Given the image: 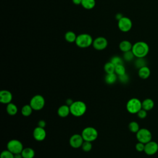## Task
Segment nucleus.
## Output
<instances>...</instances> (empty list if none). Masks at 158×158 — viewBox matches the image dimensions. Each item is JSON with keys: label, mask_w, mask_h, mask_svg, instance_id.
<instances>
[{"label": "nucleus", "mask_w": 158, "mask_h": 158, "mask_svg": "<svg viewBox=\"0 0 158 158\" xmlns=\"http://www.w3.org/2000/svg\"><path fill=\"white\" fill-rule=\"evenodd\" d=\"M132 52L136 58L146 57L149 51L148 44L144 41H138L133 44Z\"/></svg>", "instance_id": "1"}, {"label": "nucleus", "mask_w": 158, "mask_h": 158, "mask_svg": "<svg viewBox=\"0 0 158 158\" xmlns=\"http://www.w3.org/2000/svg\"><path fill=\"white\" fill-rule=\"evenodd\" d=\"M87 109L86 104L81 101H76L70 106V114L75 117H78L83 115Z\"/></svg>", "instance_id": "2"}, {"label": "nucleus", "mask_w": 158, "mask_h": 158, "mask_svg": "<svg viewBox=\"0 0 158 158\" xmlns=\"http://www.w3.org/2000/svg\"><path fill=\"white\" fill-rule=\"evenodd\" d=\"M93 39L92 36L88 33H81L77 35L75 44L80 48H86L93 44Z\"/></svg>", "instance_id": "3"}, {"label": "nucleus", "mask_w": 158, "mask_h": 158, "mask_svg": "<svg viewBox=\"0 0 158 158\" xmlns=\"http://www.w3.org/2000/svg\"><path fill=\"white\" fill-rule=\"evenodd\" d=\"M126 109L130 114H137L142 109V102L138 98H131L127 102Z\"/></svg>", "instance_id": "4"}, {"label": "nucleus", "mask_w": 158, "mask_h": 158, "mask_svg": "<svg viewBox=\"0 0 158 158\" xmlns=\"http://www.w3.org/2000/svg\"><path fill=\"white\" fill-rule=\"evenodd\" d=\"M81 135L84 141L93 142L97 139L98 132L95 128L93 127H87L82 130Z\"/></svg>", "instance_id": "5"}, {"label": "nucleus", "mask_w": 158, "mask_h": 158, "mask_svg": "<svg viewBox=\"0 0 158 158\" xmlns=\"http://www.w3.org/2000/svg\"><path fill=\"white\" fill-rule=\"evenodd\" d=\"M30 105L33 110H40L45 105V99L43 96L40 94H36L31 98Z\"/></svg>", "instance_id": "6"}, {"label": "nucleus", "mask_w": 158, "mask_h": 158, "mask_svg": "<svg viewBox=\"0 0 158 158\" xmlns=\"http://www.w3.org/2000/svg\"><path fill=\"white\" fill-rule=\"evenodd\" d=\"M7 149H8L14 154H19L21 153L23 149V146L20 141L13 139L8 141L7 144Z\"/></svg>", "instance_id": "7"}, {"label": "nucleus", "mask_w": 158, "mask_h": 158, "mask_svg": "<svg viewBox=\"0 0 158 158\" xmlns=\"http://www.w3.org/2000/svg\"><path fill=\"white\" fill-rule=\"evenodd\" d=\"M136 139L139 142L146 144L152 139V134L151 131L146 128H140L136 133Z\"/></svg>", "instance_id": "8"}, {"label": "nucleus", "mask_w": 158, "mask_h": 158, "mask_svg": "<svg viewBox=\"0 0 158 158\" xmlns=\"http://www.w3.org/2000/svg\"><path fill=\"white\" fill-rule=\"evenodd\" d=\"M118 27L121 31L128 32L132 28V22L130 18L123 16L118 20Z\"/></svg>", "instance_id": "9"}, {"label": "nucleus", "mask_w": 158, "mask_h": 158, "mask_svg": "<svg viewBox=\"0 0 158 158\" xmlns=\"http://www.w3.org/2000/svg\"><path fill=\"white\" fill-rule=\"evenodd\" d=\"M108 45L107 40L103 36H98L93 40V47L97 51H102L105 49Z\"/></svg>", "instance_id": "10"}, {"label": "nucleus", "mask_w": 158, "mask_h": 158, "mask_svg": "<svg viewBox=\"0 0 158 158\" xmlns=\"http://www.w3.org/2000/svg\"><path fill=\"white\" fill-rule=\"evenodd\" d=\"M84 139L80 134H74L72 135L69 139V144L73 148L77 149L81 148Z\"/></svg>", "instance_id": "11"}, {"label": "nucleus", "mask_w": 158, "mask_h": 158, "mask_svg": "<svg viewBox=\"0 0 158 158\" xmlns=\"http://www.w3.org/2000/svg\"><path fill=\"white\" fill-rule=\"evenodd\" d=\"M157 151H158V144L156 142L150 141L149 142L145 144L144 152L146 154L149 156L154 155Z\"/></svg>", "instance_id": "12"}, {"label": "nucleus", "mask_w": 158, "mask_h": 158, "mask_svg": "<svg viewBox=\"0 0 158 158\" xmlns=\"http://www.w3.org/2000/svg\"><path fill=\"white\" fill-rule=\"evenodd\" d=\"M33 136L38 141H43L46 136V132L44 128L36 127L33 131Z\"/></svg>", "instance_id": "13"}, {"label": "nucleus", "mask_w": 158, "mask_h": 158, "mask_svg": "<svg viewBox=\"0 0 158 158\" xmlns=\"http://www.w3.org/2000/svg\"><path fill=\"white\" fill-rule=\"evenodd\" d=\"M12 100V94L8 90H1L0 91V102L2 104H7L11 102Z\"/></svg>", "instance_id": "14"}, {"label": "nucleus", "mask_w": 158, "mask_h": 158, "mask_svg": "<svg viewBox=\"0 0 158 158\" xmlns=\"http://www.w3.org/2000/svg\"><path fill=\"white\" fill-rule=\"evenodd\" d=\"M70 114V106L67 104L60 106L57 109V114L59 117L65 118L67 117Z\"/></svg>", "instance_id": "15"}, {"label": "nucleus", "mask_w": 158, "mask_h": 158, "mask_svg": "<svg viewBox=\"0 0 158 158\" xmlns=\"http://www.w3.org/2000/svg\"><path fill=\"white\" fill-rule=\"evenodd\" d=\"M132 46H133V44H131V43L128 40L122 41L118 45L120 50L123 52L131 51L132 49Z\"/></svg>", "instance_id": "16"}, {"label": "nucleus", "mask_w": 158, "mask_h": 158, "mask_svg": "<svg viewBox=\"0 0 158 158\" xmlns=\"http://www.w3.org/2000/svg\"><path fill=\"white\" fill-rule=\"evenodd\" d=\"M151 74V70L148 67L144 66L138 69V76L142 79L148 78Z\"/></svg>", "instance_id": "17"}, {"label": "nucleus", "mask_w": 158, "mask_h": 158, "mask_svg": "<svg viewBox=\"0 0 158 158\" xmlns=\"http://www.w3.org/2000/svg\"><path fill=\"white\" fill-rule=\"evenodd\" d=\"M154 106V102L152 99L150 98L145 99L142 101V109L146 110V111L151 110Z\"/></svg>", "instance_id": "18"}, {"label": "nucleus", "mask_w": 158, "mask_h": 158, "mask_svg": "<svg viewBox=\"0 0 158 158\" xmlns=\"http://www.w3.org/2000/svg\"><path fill=\"white\" fill-rule=\"evenodd\" d=\"M21 154L23 158H33L35 155V152L31 148H25L22 150Z\"/></svg>", "instance_id": "19"}, {"label": "nucleus", "mask_w": 158, "mask_h": 158, "mask_svg": "<svg viewBox=\"0 0 158 158\" xmlns=\"http://www.w3.org/2000/svg\"><path fill=\"white\" fill-rule=\"evenodd\" d=\"M117 78H118V77L115 73H106L104 78V80L107 84L112 85L116 82Z\"/></svg>", "instance_id": "20"}, {"label": "nucleus", "mask_w": 158, "mask_h": 158, "mask_svg": "<svg viewBox=\"0 0 158 158\" xmlns=\"http://www.w3.org/2000/svg\"><path fill=\"white\" fill-rule=\"evenodd\" d=\"M81 5L84 9L87 10H90L94 7L96 5V1L95 0H82Z\"/></svg>", "instance_id": "21"}, {"label": "nucleus", "mask_w": 158, "mask_h": 158, "mask_svg": "<svg viewBox=\"0 0 158 158\" xmlns=\"http://www.w3.org/2000/svg\"><path fill=\"white\" fill-rule=\"evenodd\" d=\"M6 111L9 115H15L18 112V108L15 104L12 102H10L7 104Z\"/></svg>", "instance_id": "22"}, {"label": "nucleus", "mask_w": 158, "mask_h": 158, "mask_svg": "<svg viewBox=\"0 0 158 158\" xmlns=\"http://www.w3.org/2000/svg\"><path fill=\"white\" fill-rule=\"evenodd\" d=\"M77 36L76 35L75 33L72 31H68L64 35V38L66 41L69 43H74L76 41Z\"/></svg>", "instance_id": "23"}, {"label": "nucleus", "mask_w": 158, "mask_h": 158, "mask_svg": "<svg viewBox=\"0 0 158 158\" xmlns=\"http://www.w3.org/2000/svg\"><path fill=\"white\" fill-rule=\"evenodd\" d=\"M33 109L31 107V106L29 104H25L24 105L22 109H21V113L23 116L24 117H28L30 116L32 112H33Z\"/></svg>", "instance_id": "24"}, {"label": "nucleus", "mask_w": 158, "mask_h": 158, "mask_svg": "<svg viewBox=\"0 0 158 158\" xmlns=\"http://www.w3.org/2000/svg\"><path fill=\"white\" fill-rule=\"evenodd\" d=\"M115 66L110 62H107L104 64V70L106 73H115Z\"/></svg>", "instance_id": "25"}, {"label": "nucleus", "mask_w": 158, "mask_h": 158, "mask_svg": "<svg viewBox=\"0 0 158 158\" xmlns=\"http://www.w3.org/2000/svg\"><path fill=\"white\" fill-rule=\"evenodd\" d=\"M128 128L131 132L135 133H136L138 131V130L140 129L139 124L135 121H132L130 122V123L128 124Z\"/></svg>", "instance_id": "26"}, {"label": "nucleus", "mask_w": 158, "mask_h": 158, "mask_svg": "<svg viewBox=\"0 0 158 158\" xmlns=\"http://www.w3.org/2000/svg\"><path fill=\"white\" fill-rule=\"evenodd\" d=\"M135 65L138 69L143 67L146 66V61L144 59V57L137 58L135 61Z\"/></svg>", "instance_id": "27"}, {"label": "nucleus", "mask_w": 158, "mask_h": 158, "mask_svg": "<svg viewBox=\"0 0 158 158\" xmlns=\"http://www.w3.org/2000/svg\"><path fill=\"white\" fill-rule=\"evenodd\" d=\"M135 56L131 50L129 51L125 52H123V59L124 60H125L127 62H130V61L133 60V59L135 58Z\"/></svg>", "instance_id": "28"}, {"label": "nucleus", "mask_w": 158, "mask_h": 158, "mask_svg": "<svg viewBox=\"0 0 158 158\" xmlns=\"http://www.w3.org/2000/svg\"><path fill=\"white\" fill-rule=\"evenodd\" d=\"M115 66L123 64V59L118 56H112L110 60Z\"/></svg>", "instance_id": "29"}, {"label": "nucleus", "mask_w": 158, "mask_h": 158, "mask_svg": "<svg viewBox=\"0 0 158 158\" xmlns=\"http://www.w3.org/2000/svg\"><path fill=\"white\" fill-rule=\"evenodd\" d=\"M115 73L117 75V76L125 74L126 73V69H125V67H124L123 64L115 66Z\"/></svg>", "instance_id": "30"}, {"label": "nucleus", "mask_w": 158, "mask_h": 158, "mask_svg": "<svg viewBox=\"0 0 158 158\" xmlns=\"http://www.w3.org/2000/svg\"><path fill=\"white\" fill-rule=\"evenodd\" d=\"M92 142H89V141H84L82 146H81V149L83 151L85 152H89L92 149Z\"/></svg>", "instance_id": "31"}, {"label": "nucleus", "mask_w": 158, "mask_h": 158, "mask_svg": "<svg viewBox=\"0 0 158 158\" xmlns=\"http://www.w3.org/2000/svg\"><path fill=\"white\" fill-rule=\"evenodd\" d=\"M0 158H14V154L8 149L4 150L1 153Z\"/></svg>", "instance_id": "32"}, {"label": "nucleus", "mask_w": 158, "mask_h": 158, "mask_svg": "<svg viewBox=\"0 0 158 158\" xmlns=\"http://www.w3.org/2000/svg\"><path fill=\"white\" fill-rule=\"evenodd\" d=\"M118 79L121 83L126 84L129 81L130 77H129V75L125 73V74L118 76Z\"/></svg>", "instance_id": "33"}, {"label": "nucleus", "mask_w": 158, "mask_h": 158, "mask_svg": "<svg viewBox=\"0 0 158 158\" xmlns=\"http://www.w3.org/2000/svg\"><path fill=\"white\" fill-rule=\"evenodd\" d=\"M144 147H145V144L141 143V142H139L137 143L135 145V148L136 149L137 151L138 152H143L144 150Z\"/></svg>", "instance_id": "34"}, {"label": "nucleus", "mask_w": 158, "mask_h": 158, "mask_svg": "<svg viewBox=\"0 0 158 158\" xmlns=\"http://www.w3.org/2000/svg\"><path fill=\"white\" fill-rule=\"evenodd\" d=\"M137 115L138 117L141 118V119H143L144 118L146 117L147 116V111L143 109H141L138 113H137Z\"/></svg>", "instance_id": "35"}, {"label": "nucleus", "mask_w": 158, "mask_h": 158, "mask_svg": "<svg viewBox=\"0 0 158 158\" xmlns=\"http://www.w3.org/2000/svg\"><path fill=\"white\" fill-rule=\"evenodd\" d=\"M46 123L44 120H40L38 122V126L42 128H44L46 127Z\"/></svg>", "instance_id": "36"}, {"label": "nucleus", "mask_w": 158, "mask_h": 158, "mask_svg": "<svg viewBox=\"0 0 158 158\" xmlns=\"http://www.w3.org/2000/svg\"><path fill=\"white\" fill-rule=\"evenodd\" d=\"M73 101L72 99H70V98H69V99H67V100H66V104L67 105V106H70L73 103Z\"/></svg>", "instance_id": "37"}, {"label": "nucleus", "mask_w": 158, "mask_h": 158, "mask_svg": "<svg viewBox=\"0 0 158 158\" xmlns=\"http://www.w3.org/2000/svg\"><path fill=\"white\" fill-rule=\"evenodd\" d=\"M123 17V15L122 14H121V13H117V14L115 15V19H116V20H119L121 19Z\"/></svg>", "instance_id": "38"}, {"label": "nucleus", "mask_w": 158, "mask_h": 158, "mask_svg": "<svg viewBox=\"0 0 158 158\" xmlns=\"http://www.w3.org/2000/svg\"><path fill=\"white\" fill-rule=\"evenodd\" d=\"M72 2L75 5H80L81 3L82 0H72Z\"/></svg>", "instance_id": "39"}, {"label": "nucleus", "mask_w": 158, "mask_h": 158, "mask_svg": "<svg viewBox=\"0 0 158 158\" xmlns=\"http://www.w3.org/2000/svg\"><path fill=\"white\" fill-rule=\"evenodd\" d=\"M14 158H23L21 153L14 154Z\"/></svg>", "instance_id": "40"}]
</instances>
